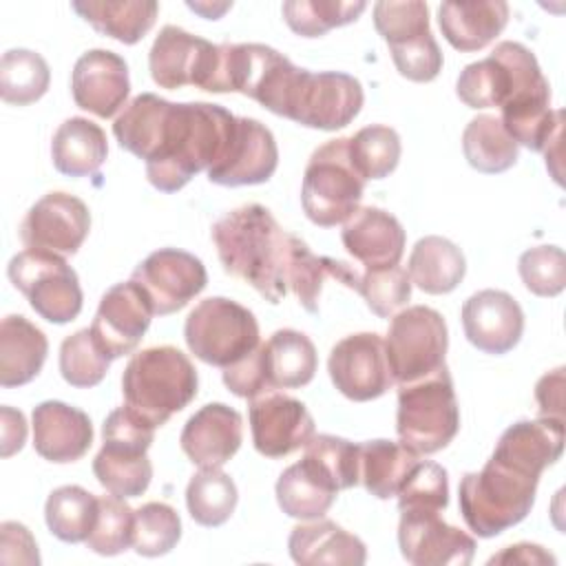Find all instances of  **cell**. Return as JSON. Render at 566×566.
<instances>
[{
    "mask_svg": "<svg viewBox=\"0 0 566 566\" xmlns=\"http://www.w3.org/2000/svg\"><path fill=\"white\" fill-rule=\"evenodd\" d=\"M155 429L130 407L113 409L102 427L104 444L93 460L97 482L117 497L142 495L153 480V464L146 451L153 444Z\"/></svg>",
    "mask_w": 566,
    "mask_h": 566,
    "instance_id": "7",
    "label": "cell"
},
{
    "mask_svg": "<svg viewBox=\"0 0 566 566\" xmlns=\"http://www.w3.org/2000/svg\"><path fill=\"white\" fill-rule=\"evenodd\" d=\"M398 546L413 566H467L475 553V539L447 524L440 511H400Z\"/></svg>",
    "mask_w": 566,
    "mask_h": 566,
    "instance_id": "16",
    "label": "cell"
},
{
    "mask_svg": "<svg viewBox=\"0 0 566 566\" xmlns=\"http://www.w3.org/2000/svg\"><path fill=\"white\" fill-rule=\"evenodd\" d=\"M243 418L223 402H208L195 411L179 436L181 449L199 469L223 467L241 447Z\"/></svg>",
    "mask_w": 566,
    "mask_h": 566,
    "instance_id": "23",
    "label": "cell"
},
{
    "mask_svg": "<svg viewBox=\"0 0 566 566\" xmlns=\"http://www.w3.org/2000/svg\"><path fill=\"white\" fill-rule=\"evenodd\" d=\"M71 9L97 33L124 44L139 42L155 24V0H73Z\"/></svg>",
    "mask_w": 566,
    "mask_h": 566,
    "instance_id": "30",
    "label": "cell"
},
{
    "mask_svg": "<svg viewBox=\"0 0 566 566\" xmlns=\"http://www.w3.org/2000/svg\"><path fill=\"white\" fill-rule=\"evenodd\" d=\"M464 272L467 261L462 250L453 241L438 234H429L416 241L409 254V281L427 294L453 292L462 283Z\"/></svg>",
    "mask_w": 566,
    "mask_h": 566,
    "instance_id": "32",
    "label": "cell"
},
{
    "mask_svg": "<svg viewBox=\"0 0 566 566\" xmlns=\"http://www.w3.org/2000/svg\"><path fill=\"white\" fill-rule=\"evenodd\" d=\"M327 279H336L349 290H358V283H360V274H356L347 263L329 256H316L305 241L294 237L290 268H287V290L296 294L298 303L307 312L312 314L318 312L321 290Z\"/></svg>",
    "mask_w": 566,
    "mask_h": 566,
    "instance_id": "35",
    "label": "cell"
},
{
    "mask_svg": "<svg viewBox=\"0 0 566 566\" xmlns=\"http://www.w3.org/2000/svg\"><path fill=\"white\" fill-rule=\"evenodd\" d=\"M374 27L389 46L429 33V7L418 0L409 2H376Z\"/></svg>",
    "mask_w": 566,
    "mask_h": 566,
    "instance_id": "49",
    "label": "cell"
},
{
    "mask_svg": "<svg viewBox=\"0 0 566 566\" xmlns=\"http://www.w3.org/2000/svg\"><path fill=\"white\" fill-rule=\"evenodd\" d=\"M460 429V409L449 367L398 385L396 431L400 442L418 455L444 449Z\"/></svg>",
    "mask_w": 566,
    "mask_h": 566,
    "instance_id": "6",
    "label": "cell"
},
{
    "mask_svg": "<svg viewBox=\"0 0 566 566\" xmlns=\"http://www.w3.org/2000/svg\"><path fill=\"white\" fill-rule=\"evenodd\" d=\"M495 451L542 475V471L557 462L564 451V420H520L500 436Z\"/></svg>",
    "mask_w": 566,
    "mask_h": 566,
    "instance_id": "34",
    "label": "cell"
},
{
    "mask_svg": "<svg viewBox=\"0 0 566 566\" xmlns=\"http://www.w3.org/2000/svg\"><path fill=\"white\" fill-rule=\"evenodd\" d=\"M365 9L363 0H287L281 7L287 27L303 38H321L336 27L356 22Z\"/></svg>",
    "mask_w": 566,
    "mask_h": 566,
    "instance_id": "41",
    "label": "cell"
},
{
    "mask_svg": "<svg viewBox=\"0 0 566 566\" xmlns=\"http://www.w3.org/2000/svg\"><path fill=\"white\" fill-rule=\"evenodd\" d=\"M462 327L473 347L500 356L520 343L524 312L511 294L502 290H480L462 305Z\"/></svg>",
    "mask_w": 566,
    "mask_h": 566,
    "instance_id": "21",
    "label": "cell"
},
{
    "mask_svg": "<svg viewBox=\"0 0 566 566\" xmlns=\"http://www.w3.org/2000/svg\"><path fill=\"white\" fill-rule=\"evenodd\" d=\"M535 400L539 418L564 420V367L544 374L535 385Z\"/></svg>",
    "mask_w": 566,
    "mask_h": 566,
    "instance_id": "54",
    "label": "cell"
},
{
    "mask_svg": "<svg viewBox=\"0 0 566 566\" xmlns=\"http://www.w3.org/2000/svg\"><path fill=\"white\" fill-rule=\"evenodd\" d=\"M0 436H2V458H9L24 447L27 422L22 411H15L7 405L0 407Z\"/></svg>",
    "mask_w": 566,
    "mask_h": 566,
    "instance_id": "55",
    "label": "cell"
},
{
    "mask_svg": "<svg viewBox=\"0 0 566 566\" xmlns=\"http://www.w3.org/2000/svg\"><path fill=\"white\" fill-rule=\"evenodd\" d=\"M365 192V179L349 159V137L329 139L318 146L305 168L301 203L307 219L332 228L352 217Z\"/></svg>",
    "mask_w": 566,
    "mask_h": 566,
    "instance_id": "8",
    "label": "cell"
},
{
    "mask_svg": "<svg viewBox=\"0 0 566 566\" xmlns=\"http://www.w3.org/2000/svg\"><path fill=\"white\" fill-rule=\"evenodd\" d=\"M108 142L102 126L86 117H71L60 124L51 142V159L57 172L88 177L106 161Z\"/></svg>",
    "mask_w": 566,
    "mask_h": 566,
    "instance_id": "31",
    "label": "cell"
},
{
    "mask_svg": "<svg viewBox=\"0 0 566 566\" xmlns=\"http://www.w3.org/2000/svg\"><path fill=\"white\" fill-rule=\"evenodd\" d=\"M462 150L469 166L486 175L504 172L517 161V144L495 115H478L467 124Z\"/></svg>",
    "mask_w": 566,
    "mask_h": 566,
    "instance_id": "37",
    "label": "cell"
},
{
    "mask_svg": "<svg viewBox=\"0 0 566 566\" xmlns=\"http://www.w3.org/2000/svg\"><path fill=\"white\" fill-rule=\"evenodd\" d=\"M400 137L391 126L371 124L349 137L352 166L365 181L391 175L400 161Z\"/></svg>",
    "mask_w": 566,
    "mask_h": 566,
    "instance_id": "42",
    "label": "cell"
},
{
    "mask_svg": "<svg viewBox=\"0 0 566 566\" xmlns=\"http://www.w3.org/2000/svg\"><path fill=\"white\" fill-rule=\"evenodd\" d=\"M51 82L46 60L29 49H11L0 60V97L7 104L27 106L38 102Z\"/></svg>",
    "mask_w": 566,
    "mask_h": 566,
    "instance_id": "40",
    "label": "cell"
},
{
    "mask_svg": "<svg viewBox=\"0 0 566 566\" xmlns=\"http://www.w3.org/2000/svg\"><path fill=\"white\" fill-rule=\"evenodd\" d=\"M237 117L219 104L170 102L146 161L148 181L161 192L181 190L197 172L223 159Z\"/></svg>",
    "mask_w": 566,
    "mask_h": 566,
    "instance_id": "2",
    "label": "cell"
},
{
    "mask_svg": "<svg viewBox=\"0 0 566 566\" xmlns=\"http://www.w3.org/2000/svg\"><path fill=\"white\" fill-rule=\"evenodd\" d=\"M305 453L318 460L325 471L336 482L338 491L352 489L360 482L358 478V444L336 438L329 433H318L305 444Z\"/></svg>",
    "mask_w": 566,
    "mask_h": 566,
    "instance_id": "50",
    "label": "cell"
},
{
    "mask_svg": "<svg viewBox=\"0 0 566 566\" xmlns=\"http://www.w3.org/2000/svg\"><path fill=\"white\" fill-rule=\"evenodd\" d=\"M44 520L57 539L86 542L97 520V497L77 484L60 486L46 497Z\"/></svg>",
    "mask_w": 566,
    "mask_h": 566,
    "instance_id": "39",
    "label": "cell"
},
{
    "mask_svg": "<svg viewBox=\"0 0 566 566\" xmlns=\"http://www.w3.org/2000/svg\"><path fill=\"white\" fill-rule=\"evenodd\" d=\"M356 292L376 316L389 318L411 298V281L407 270L400 265L365 270Z\"/></svg>",
    "mask_w": 566,
    "mask_h": 566,
    "instance_id": "46",
    "label": "cell"
},
{
    "mask_svg": "<svg viewBox=\"0 0 566 566\" xmlns=\"http://www.w3.org/2000/svg\"><path fill=\"white\" fill-rule=\"evenodd\" d=\"M389 51L398 73L411 82H431L442 71V51L431 31L389 46Z\"/></svg>",
    "mask_w": 566,
    "mask_h": 566,
    "instance_id": "51",
    "label": "cell"
},
{
    "mask_svg": "<svg viewBox=\"0 0 566 566\" xmlns=\"http://www.w3.org/2000/svg\"><path fill=\"white\" fill-rule=\"evenodd\" d=\"M517 270L535 296H557L566 287V256L557 245H535L522 252Z\"/></svg>",
    "mask_w": 566,
    "mask_h": 566,
    "instance_id": "48",
    "label": "cell"
},
{
    "mask_svg": "<svg viewBox=\"0 0 566 566\" xmlns=\"http://www.w3.org/2000/svg\"><path fill=\"white\" fill-rule=\"evenodd\" d=\"M290 555L301 566L345 564L360 566L367 559L363 539L329 520H316L292 528L287 539Z\"/></svg>",
    "mask_w": 566,
    "mask_h": 566,
    "instance_id": "28",
    "label": "cell"
},
{
    "mask_svg": "<svg viewBox=\"0 0 566 566\" xmlns=\"http://www.w3.org/2000/svg\"><path fill=\"white\" fill-rule=\"evenodd\" d=\"M539 473L522 462L495 453L482 467L462 478L458 489L460 513L478 537H495L520 524L535 502Z\"/></svg>",
    "mask_w": 566,
    "mask_h": 566,
    "instance_id": "4",
    "label": "cell"
},
{
    "mask_svg": "<svg viewBox=\"0 0 566 566\" xmlns=\"http://www.w3.org/2000/svg\"><path fill=\"white\" fill-rule=\"evenodd\" d=\"M181 537V520L166 502H146L135 511L133 548L144 557L170 553Z\"/></svg>",
    "mask_w": 566,
    "mask_h": 566,
    "instance_id": "45",
    "label": "cell"
},
{
    "mask_svg": "<svg viewBox=\"0 0 566 566\" xmlns=\"http://www.w3.org/2000/svg\"><path fill=\"white\" fill-rule=\"evenodd\" d=\"M455 93L469 108L500 106V122L517 146L544 153L562 137L564 111L551 108L548 80L520 42H500L489 57L467 64Z\"/></svg>",
    "mask_w": 566,
    "mask_h": 566,
    "instance_id": "1",
    "label": "cell"
},
{
    "mask_svg": "<svg viewBox=\"0 0 566 566\" xmlns=\"http://www.w3.org/2000/svg\"><path fill=\"white\" fill-rule=\"evenodd\" d=\"M111 365L106 352L97 345L91 327L80 329L62 340L60 374L73 387H95L102 382Z\"/></svg>",
    "mask_w": 566,
    "mask_h": 566,
    "instance_id": "43",
    "label": "cell"
},
{
    "mask_svg": "<svg viewBox=\"0 0 566 566\" xmlns=\"http://www.w3.org/2000/svg\"><path fill=\"white\" fill-rule=\"evenodd\" d=\"M223 382L239 398H256L270 391L265 380V369H263L261 345L248 356H243L241 360H237L234 365L223 367Z\"/></svg>",
    "mask_w": 566,
    "mask_h": 566,
    "instance_id": "52",
    "label": "cell"
},
{
    "mask_svg": "<svg viewBox=\"0 0 566 566\" xmlns=\"http://www.w3.org/2000/svg\"><path fill=\"white\" fill-rule=\"evenodd\" d=\"M250 429L254 449L261 455L283 458L314 438V418L301 400L265 391L250 398Z\"/></svg>",
    "mask_w": 566,
    "mask_h": 566,
    "instance_id": "19",
    "label": "cell"
},
{
    "mask_svg": "<svg viewBox=\"0 0 566 566\" xmlns=\"http://www.w3.org/2000/svg\"><path fill=\"white\" fill-rule=\"evenodd\" d=\"M135 511L117 495L97 497V520L86 537V546L97 555H119L133 546Z\"/></svg>",
    "mask_w": 566,
    "mask_h": 566,
    "instance_id": "44",
    "label": "cell"
},
{
    "mask_svg": "<svg viewBox=\"0 0 566 566\" xmlns=\"http://www.w3.org/2000/svg\"><path fill=\"white\" fill-rule=\"evenodd\" d=\"M184 338L199 360L214 367L234 365L261 345L254 314L226 296L199 301L186 318Z\"/></svg>",
    "mask_w": 566,
    "mask_h": 566,
    "instance_id": "9",
    "label": "cell"
},
{
    "mask_svg": "<svg viewBox=\"0 0 566 566\" xmlns=\"http://www.w3.org/2000/svg\"><path fill=\"white\" fill-rule=\"evenodd\" d=\"M292 239L294 234L285 232L261 203L239 206L212 226V241L223 270L252 285L272 305L287 294Z\"/></svg>",
    "mask_w": 566,
    "mask_h": 566,
    "instance_id": "3",
    "label": "cell"
},
{
    "mask_svg": "<svg viewBox=\"0 0 566 566\" xmlns=\"http://www.w3.org/2000/svg\"><path fill=\"white\" fill-rule=\"evenodd\" d=\"M263 349V369L270 391L272 389H296L314 378L318 358L314 343L296 329H279Z\"/></svg>",
    "mask_w": 566,
    "mask_h": 566,
    "instance_id": "33",
    "label": "cell"
},
{
    "mask_svg": "<svg viewBox=\"0 0 566 566\" xmlns=\"http://www.w3.org/2000/svg\"><path fill=\"white\" fill-rule=\"evenodd\" d=\"M345 250L365 265V270L391 268L405 252V230L400 221L382 208H356L340 232Z\"/></svg>",
    "mask_w": 566,
    "mask_h": 566,
    "instance_id": "25",
    "label": "cell"
},
{
    "mask_svg": "<svg viewBox=\"0 0 566 566\" xmlns=\"http://www.w3.org/2000/svg\"><path fill=\"white\" fill-rule=\"evenodd\" d=\"M489 564H555V557L537 544L522 542L515 546H506L502 553L493 555Z\"/></svg>",
    "mask_w": 566,
    "mask_h": 566,
    "instance_id": "56",
    "label": "cell"
},
{
    "mask_svg": "<svg viewBox=\"0 0 566 566\" xmlns=\"http://www.w3.org/2000/svg\"><path fill=\"white\" fill-rule=\"evenodd\" d=\"M91 230L86 203L69 192H49L38 199L20 226L27 248L55 254H75Z\"/></svg>",
    "mask_w": 566,
    "mask_h": 566,
    "instance_id": "18",
    "label": "cell"
},
{
    "mask_svg": "<svg viewBox=\"0 0 566 566\" xmlns=\"http://www.w3.org/2000/svg\"><path fill=\"white\" fill-rule=\"evenodd\" d=\"M363 99V86L354 75L298 69L285 93L281 117L307 128L336 130L345 128L360 113Z\"/></svg>",
    "mask_w": 566,
    "mask_h": 566,
    "instance_id": "11",
    "label": "cell"
},
{
    "mask_svg": "<svg viewBox=\"0 0 566 566\" xmlns=\"http://www.w3.org/2000/svg\"><path fill=\"white\" fill-rule=\"evenodd\" d=\"M338 495V486L325 467L312 455L290 464L276 480V502L294 520L323 517Z\"/></svg>",
    "mask_w": 566,
    "mask_h": 566,
    "instance_id": "26",
    "label": "cell"
},
{
    "mask_svg": "<svg viewBox=\"0 0 566 566\" xmlns=\"http://www.w3.org/2000/svg\"><path fill=\"white\" fill-rule=\"evenodd\" d=\"M416 462L418 453L407 449L402 442L369 440L358 444V478L367 493L378 500L398 495Z\"/></svg>",
    "mask_w": 566,
    "mask_h": 566,
    "instance_id": "36",
    "label": "cell"
},
{
    "mask_svg": "<svg viewBox=\"0 0 566 566\" xmlns=\"http://www.w3.org/2000/svg\"><path fill=\"white\" fill-rule=\"evenodd\" d=\"M197 369L190 358L172 347L159 345L137 352L122 376L126 407L161 427L197 396Z\"/></svg>",
    "mask_w": 566,
    "mask_h": 566,
    "instance_id": "5",
    "label": "cell"
},
{
    "mask_svg": "<svg viewBox=\"0 0 566 566\" xmlns=\"http://www.w3.org/2000/svg\"><path fill=\"white\" fill-rule=\"evenodd\" d=\"M237 484L221 467L199 469L186 486V506L190 517L208 528L221 526L237 509Z\"/></svg>",
    "mask_w": 566,
    "mask_h": 566,
    "instance_id": "38",
    "label": "cell"
},
{
    "mask_svg": "<svg viewBox=\"0 0 566 566\" xmlns=\"http://www.w3.org/2000/svg\"><path fill=\"white\" fill-rule=\"evenodd\" d=\"M217 60L219 44L192 35L175 24H166L159 31L148 53V66L155 84L170 91L188 84L208 91Z\"/></svg>",
    "mask_w": 566,
    "mask_h": 566,
    "instance_id": "13",
    "label": "cell"
},
{
    "mask_svg": "<svg viewBox=\"0 0 566 566\" xmlns=\"http://www.w3.org/2000/svg\"><path fill=\"white\" fill-rule=\"evenodd\" d=\"M509 22V4L502 0L484 2H442L438 24L444 40L462 51H480L493 42Z\"/></svg>",
    "mask_w": 566,
    "mask_h": 566,
    "instance_id": "27",
    "label": "cell"
},
{
    "mask_svg": "<svg viewBox=\"0 0 566 566\" xmlns=\"http://www.w3.org/2000/svg\"><path fill=\"white\" fill-rule=\"evenodd\" d=\"M327 369L334 387L356 402L380 398L394 385L385 340L376 332L349 334L338 340L329 352Z\"/></svg>",
    "mask_w": 566,
    "mask_h": 566,
    "instance_id": "14",
    "label": "cell"
},
{
    "mask_svg": "<svg viewBox=\"0 0 566 566\" xmlns=\"http://www.w3.org/2000/svg\"><path fill=\"white\" fill-rule=\"evenodd\" d=\"M71 93L80 108L104 119L113 117L126 104L130 93L124 57L106 49L82 53L73 66Z\"/></svg>",
    "mask_w": 566,
    "mask_h": 566,
    "instance_id": "22",
    "label": "cell"
},
{
    "mask_svg": "<svg viewBox=\"0 0 566 566\" xmlns=\"http://www.w3.org/2000/svg\"><path fill=\"white\" fill-rule=\"evenodd\" d=\"M93 444L91 418L66 402L44 400L33 409V447L49 462L80 460Z\"/></svg>",
    "mask_w": 566,
    "mask_h": 566,
    "instance_id": "24",
    "label": "cell"
},
{
    "mask_svg": "<svg viewBox=\"0 0 566 566\" xmlns=\"http://www.w3.org/2000/svg\"><path fill=\"white\" fill-rule=\"evenodd\" d=\"M155 310L139 283L133 279L106 290L95 312L91 332L111 360L133 354L150 327Z\"/></svg>",
    "mask_w": 566,
    "mask_h": 566,
    "instance_id": "17",
    "label": "cell"
},
{
    "mask_svg": "<svg viewBox=\"0 0 566 566\" xmlns=\"http://www.w3.org/2000/svg\"><path fill=\"white\" fill-rule=\"evenodd\" d=\"M133 281L144 287L155 314L166 316L186 307L206 287L208 274L195 254L161 248L133 270Z\"/></svg>",
    "mask_w": 566,
    "mask_h": 566,
    "instance_id": "15",
    "label": "cell"
},
{
    "mask_svg": "<svg viewBox=\"0 0 566 566\" xmlns=\"http://www.w3.org/2000/svg\"><path fill=\"white\" fill-rule=\"evenodd\" d=\"M0 537L2 564H40L35 539L24 524L2 522Z\"/></svg>",
    "mask_w": 566,
    "mask_h": 566,
    "instance_id": "53",
    "label": "cell"
},
{
    "mask_svg": "<svg viewBox=\"0 0 566 566\" xmlns=\"http://www.w3.org/2000/svg\"><path fill=\"white\" fill-rule=\"evenodd\" d=\"M7 274L44 321L64 325L82 312L77 274L60 254L27 248L9 261Z\"/></svg>",
    "mask_w": 566,
    "mask_h": 566,
    "instance_id": "10",
    "label": "cell"
},
{
    "mask_svg": "<svg viewBox=\"0 0 566 566\" xmlns=\"http://www.w3.org/2000/svg\"><path fill=\"white\" fill-rule=\"evenodd\" d=\"M449 347L447 323L440 312L427 305H411L398 312L385 338V356L394 382L420 380L444 367Z\"/></svg>",
    "mask_w": 566,
    "mask_h": 566,
    "instance_id": "12",
    "label": "cell"
},
{
    "mask_svg": "<svg viewBox=\"0 0 566 566\" xmlns=\"http://www.w3.org/2000/svg\"><path fill=\"white\" fill-rule=\"evenodd\" d=\"M279 164V148L268 126L252 117H237L234 135L219 164L208 168V179L219 186L265 184Z\"/></svg>",
    "mask_w": 566,
    "mask_h": 566,
    "instance_id": "20",
    "label": "cell"
},
{
    "mask_svg": "<svg viewBox=\"0 0 566 566\" xmlns=\"http://www.w3.org/2000/svg\"><path fill=\"white\" fill-rule=\"evenodd\" d=\"M49 354V340L40 327L20 314L0 323V385L20 387L31 382Z\"/></svg>",
    "mask_w": 566,
    "mask_h": 566,
    "instance_id": "29",
    "label": "cell"
},
{
    "mask_svg": "<svg viewBox=\"0 0 566 566\" xmlns=\"http://www.w3.org/2000/svg\"><path fill=\"white\" fill-rule=\"evenodd\" d=\"M449 504V478L436 462H416L398 491L400 511H442Z\"/></svg>",
    "mask_w": 566,
    "mask_h": 566,
    "instance_id": "47",
    "label": "cell"
}]
</instances>
